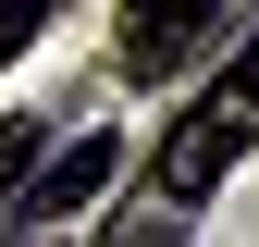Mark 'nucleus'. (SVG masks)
Segmentation results:
<instances>
[{
    "mask_svg": "<svg viewBox=\"0 0 259 247\" xmlns=\"http://www.w3.org/2000/svg\"><path fill=\"white\" fill-rule=\"evenodd\" d=\"M111 161H123V148L99 136V124H87V136L62 148V161H25V185H13V210H0V223H25V235H50V223H74V210H87V198L111 185Z\"/></svg>",
    "mask_w": 259,
    "mask_h": 247,
    "instance_id": "2",
    "label": "nucleus"
},
{
    "mask_svg": "<svg viewBox=\"0 0 259 247\" xmlns=\"http://www.w3.org/2000/svg\"><path fill=\"white\" fill-rule=\"evenodd\" d=\"M222 25V0H123V74H173Z\"/></svg>",
    "mask_w": 259,
    "mask_h": 247,
    "instance_id": "3",
    "label": "nucleus"
},
{
    "mask_svg": "<svg viewBox=\"0 0 259 247\" xmlns=\"http://www.w3.org/2000/svg\"><path fill=\"white\" fill-rule=\"evenodd\" d=\"M25 161H37V124H0V210H13V185H25Z\"/></svg>",
    "mask_w": 259,
    "mask_h": 247,
    "instance_id": "4",
    "label": "nucleus"
},
{
    "mask_svg": "<svg viewBox=\"0 0 259 247\" xmlns=\"http://www.w3.org/2000/svg\"><path fill=\"white\" fill-rule=\"evenodd\" d=\"M50 13H62V0H0V62H13L25 37H37V25H50Z\"/></svg>",
    "mask_w": 259,
    "mask_h": 247,
    "instance_id": "5",
    "label": "nucleus"
},
{
    "mask_svg": "<svg viewBox=\"0 0 259 247\" xmlns=\"http://www.w3.org/2000/svg\"><path fill=\"white\" fill-rule=\"evenodd\" d=\"M247 148H259V37H247L235 62H222L198 99H185V124L160 136V198H173V210H198L210 185L247 161Z\"/></svg>",
    "mask_w": 259,
    "mask_h": 247,
    "instance_id": "1",
    "label": "nucleus"
}]
</instances>
